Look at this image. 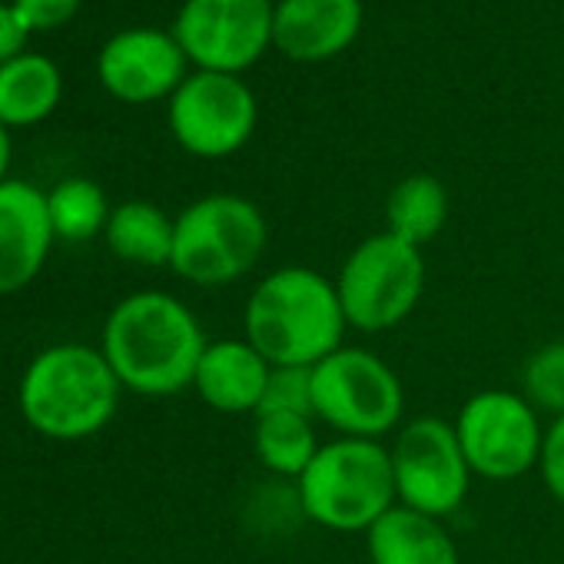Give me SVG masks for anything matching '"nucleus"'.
<instances>
[{
	"label": "nucleus",
	"mask_w": 564,
	"mask_h": 564,
	"mask_svg": "<svg viewBox=\"0 0 564 564\" xmlns=\"http://www.w3.org/2000/svg\"><path fill=\"white\" fill-rule=\"evenodd\" d=\"M541 415H564V339L544 343L521 366L518 389Z\"/></svg>",
	"instance_id": "obj_22"
},
{
	"label": "nucleus",
	"mask_w": 564,
	"mask_h": 564,
	"mask_svg": "<svg viewBox=\"0 0 564 564\" xmlns=\"http://www.w3.org/2000/svg\"><path fill=\"white\" fill-rule=\"evenodd\" d=\"M170 130L193 156H229L242 150L256 130V97L236 74L199 70L173 94Z\"/></svg>",
	"instance_id": "obj_10"
},
{
	"label": "nucleus",
	"mask_w": 564,
	"mask_h": 564,
	"mask_svg": "<svg viewBox=\"0 0 564 564\" xmlns=\"http://www.w3.org/2000/svg\"><path fill=\"white\" fill-rule=\"evenodd\" d=\"M362 28L359 0H279L272 44L293 61H329L343 54Z\"/></svg>",
	"instance_id": "obj_14"
},
{
	"label": "nucleus",
	"mask_w": 564,
	"mask_h": 564,
	"mask_svg": "<svg viewBox=\"0 0 564 564\" xmlns=\"http://www.w3.org/2000/svg\"><path fill=\"white\" fill-rule=\"evenodd\" d=\"M313 415L343 438L382 442L405 419L402 376L372 349L343 346L313 366Z\"/></svg>",
	"instance_id": "obj_7"
},
{
	"label": "nucleus",
	"mask_w": 564,
	"mask_h": 564,
	"mask_svg": "<svg viewBox=\"0 0 564 564\" xmlns=\"http://www.w3.org/2000/svg\"><path fill=\"white\" fill-rule=\"evenodd\" d=\"M272 366L239 339H213L196 366V395L223 415H256L265 395Z\"/></svg>",
	"instance_id": "obj_15"
},
{
	"label": "nucleus",
	"mask_w": 564,
	"mask_h": 564,
	"mask_svg": "<svg viewBox=\"0 0 564 564\" xmlns=\"http://www.w3.org/2000/svg\"><path fill=\"white\" fill-rule=\"evenodd\" d=\"M296 508L336 534H366L399 505L389 445L376 438H329L293 481Z\"/></svg>",
	"instance_id": "obj_3"
},
{
	"label": "nucleus",
	"mask_w": 564,
	"mask_h": 564,
	"mask_svg": "<svg viewBox=\"0 0 564 564\" xmlns=\"http://www.w3.org/2000/svg\"><path fill=\"white\" fill-rule=\"evenodd\" d=\"M455 435L475 478L514 481L538 471L544 425L541 412L511 389H481L455 415Z\"/></svg>",
	"instance_id": "obj_8"
},
{
	"label": "nucleus",
	"mask_w": 564,
	"mask_h": 564,
	"mask_svg": "<svg viewBox=\"0 0 564 564\" xmlns=\"http://www.w3.org/2000/svg\"><path fill=\"white\" fill-rule=\"evenodd\" d=\"M54 242L47 196L21 180L0 183V296L24 290Z\"/></svg>",
	"instance_id": "obj_13"
},
{
	"label": "nucleus",
	"mask_w": 564,
	"mask_h": 564,
	"mask_svg": "<svg viewBox=\"0 0 564 564\" xmlns=\"http://www.w3.org/2000/svg\"><path fill=\"white\" fill-rule=\"evenodd\" d=\"M209 339L186 303L170 293L127 296L104 326V356L137 395H176L193 386Z\"/></svg>",
	"instance_id": "obj_2"
},
{
	"label": "nucleus",
	"mask_w": 564,
	"mask_h": 564,
	"mask_svg": "<svg viewBox=\"0 0 564 564\" xmlns=\"http://www.w3.org/2000/svg\"><path fill=\"white\" fill-rule=\"evenodd\" d=\"M8 163H11V137H8V127L0 123V183H4Z\"/></svg>",
	"instance_id": "obj_27"
},
{
	"label": "nucleus",
	"mask_w": 564,
	"mask_h": 564,
	"mask_svg": "<svg viewBox=\"0 0 564 564\" xmlns=\"http://www.w3.org/2000/svg\"><path fill=\"white\" fill-rule=\"evenodd\" d=\"M47 206H51L54 236H61L67 242L94 239L100 229H107V219H110L107 196L90 180H67V183H61L47 196Z\"/></svg>",
	"instance_id": "obj_21"
},
{
	"label": "nucleus",
	"mask_w": 564,
	"mask_h": 564,
	"mask_svg": "<svg viewBox=\"0 0 564 564\" xmlns=\"http://www.w3.org/2000/svg\"><path fill=\"white\" fill-rule=\"evenodd\" d=\"M120 402V379L90 346H54L21 379V412L47 438L77 442L100 432Z\"/></svg>",
	"instance_id": "obj_4"
},
{
	"label": "nucleus",
	"mask_w": 564,
	"mask_h": 564,
	"mask_svg": "<svg viewBox=\"0 0 564 564\" xmlns=\"http://www.w3.org/2000/svg\"><path fill=\"white\" fill-rule=\"evenodd\" d=\"M252 419H256L252 422L256 462L275 478L296 481L323 445L316 432L319 422L313 415H293V412H259Z\"/></svg>",
	"instance_id": "obj_17"
},
{
	"label": "nucleus",
	"mask_w": 564,
	"mask_h": 564,
	"mask_svg": "<svg viewBox=\"0 0 564 564\" xmlns=\"http://www.w3.org/2000/svg\"><path fill=\"white\" fill-rule=\"evenodd\" d=\"M173 229L176 219H170L160 206L130 199L117 206L107 219V242L110 249L137 265H170L173 256Z\"/></svg>",
	"instance_id": "obj_20"
},
{
	"label": "nucleus",
	"mask_w": 564,
	"mask_h": 564,
	"mask_svg": "<svg viewBox=\"0 0 564 564\" xmlns=\"http://www.w3.org/2000/svg\"><path fill=\"white\" fill-rule=\"evenodd\" d=\"M448 223V189L429 173L405 176L386 199V232L425 249Z\"/></svg>",
	"instance_id": "obj_19"
},
{
	"label": "nucleus",
	"mask_w": 564,
	"mask_h": 564,
	"mask_svg": "<svg viewBox=\"0 0 564 564\" xmlns=\"http://www.w3.org/2000/svg\"><path fill=\"white\" fill-rule=\"evenodd\" d=\"M425 282L429 269L419 246L392 232H372L343 259L336 293L349 329L379 336L399 329L415 313Z\"/></svg>",
	"instance_id": "obj_6"
},
{
	"label": "nucleus",
	"mask_w": 564,
	"mask_h": 564,
	"mask_svg": "<svg viewBox=\"0 0 564 564\" xmlns=\"http://www.w3.org/2000/svg\"><path fill=\"white\" fill-rule=\"evenodd\" d=\"M183 64L186 54L176 37L160 31H127L104 47L97 70L113 97L127 104H150L180 90Z\"/></svg>",
	"instance_id": "obj_12"
},
{
	"label": "nucleus",
	"mask_w": 564,
	"mask_h": 564,
	"mask_svg": "<svg viewBox=\"0 0 564 564\" xmlns=\"http://www.w3.org/2000/svg\"><path fill=\"white\" fill-rule=\"evenodd\" d=\"M269 0H186L173 37L183 54L213 74H236L272 44Z\"/></svg>",
	"instance_id": "obj_11"
},
{
	"label": "nucleus",
	"mask_w": 564,
	"mask_h": 564,
	"mask_svg": "<svg viewBox=\"0 0 564 564\" xmlns=\"http://www.w3.org/2000/svg\"><path fill=\"white\" fill-rule=\"evenodd\" d=\"M372 564H462L458 544L442 518L395 505L366 531Z\"/></svg>",
	"instance_id": "obj_16"
},
{
	"label": "nucleus",
	"mask_w": 564,
	"mask_h": 564,
	"mask_svg": "<svg viewBox=\"0 0 564 564\" xmlns=\"http://www.w3.org/2000/svg\"><path fill=\"white\" fill-rule=\"evenodd\" d=\"M80 8V0H14V14L21 28L31 31H54L67 24Z\"/></svg>",
	"instance_id": "obj_25"
},
{
	"label": "nucleus",
	"mask_w": 564,
	"mask_h": 564,
	"mask_svg": "<svg viewBox=\"0 0 564 564\" xmlns=\"http://www.w3.org/2000/svg\"><path fill=\"white\" fill-rule=\"evenodd\" d=\"M28 41V31L21 28L14 8L0 4V64H8L14 57H21V47Z\"/></svg>",
	"instance_id": "obj_26"
},
{
	"label": "nucleus",
	"mask_w": 564,
	"mask_h": 564,
	"mask_svg": "<svg viewBox=\"0 0 564 564\" xmlns=\"http://www.w3.org/2000/svg\"><path fill=\"white\" fill-rule=\"evenodd\" d=\"M346 313L336 279L313 265H279L265 272L242 310V339L269 366H319L346 346Z\"/></svg>",
	"instance_id": "obj_1"
},
{
	"label": "nucleus",
	"mask_w": 564,
	"mask_h": 564,
	"mask_svg": "<svg viewBox=\"0 0 564 564\" xmlns=\"http://www.w3.org/2000/svg\"><path fill=\"white\" fill-rule=\"evenodd\" d=\"M538 475L554 501L564 505V415L544 425V445L538 458Z\"/></svg>",
	"instance_id": "obj_24"
},
{
	"label": "nucleus",
	"mask_w": 564,
	"mask_h": 564,
	"mask_svg": "<svg viewBox=\"0 0 564 564\" xmlns=\"http://www.w3.org/2000/svg\"><path fill=\"white\" fill-rule=\"evenodd\" d=\"M259 412L313 415V369H306V366H272Z\"/></svg>",
	"instance_id": "obj_23"
},
{
	"label": "nucleus",
	"mask_w": 564,
	"mask_h": 564,
	"mask_svg": "<svg viewBox=\"0 0 564 564\" xmlns=\"http://www.w3.org/2000/svg\"><path fill=\"white\" fill-rule=\"evenodd\" d=\"M389 462L399 505L442 521L465 505L475 478L455 435V422L442 415L402 422L389 445Z\"/></svg>",
	"instance_id": "obj_9"
},
{
	"label": "nucleus",
	"mask_w": 564,
	"mask_h": 564,
	"mask_svg": "<svg viewBox=\"0 0 564 564\" xmlns=\"http://www.w3.org/2000/svg\"><path fill=\"white\" fill-rule=\"evenodd\" d=\"M61 100V70L47 57H14L0 64V123L31 127Z\"/></svg>",
	"instance_id": "obj_18"
},
{
	"label": "nucleus",
	"mask_w": 564,
	"mask_h": 564,
	"mask_svg": "<svg viewBox=\"0 0 564 564\" xmlns=\"http://www.w3.org/2000/svg\"><path fill=\"white\" fill-rule=\"evenodd\" d=\"M269 246L262 209L236 193H213L176 216L170 269L193 286H229L249 275Z\"/></svg>",
	"instance_id": "obj_5"
}]
</instances>
